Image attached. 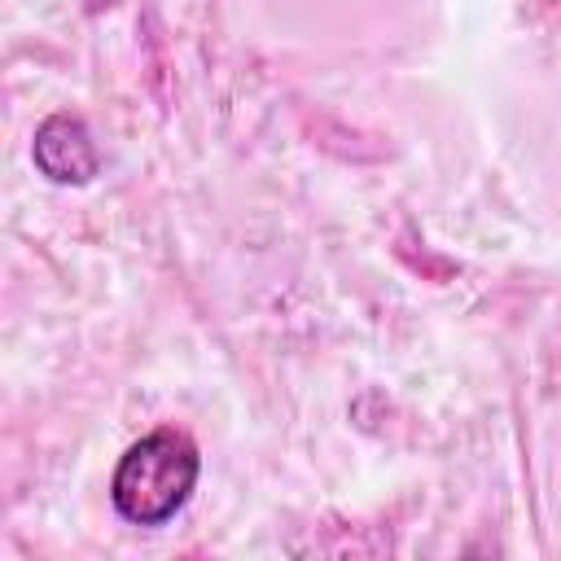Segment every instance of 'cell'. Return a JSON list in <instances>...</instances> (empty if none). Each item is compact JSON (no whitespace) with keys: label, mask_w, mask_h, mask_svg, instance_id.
I'll return each instance as SVG.
<instances>
[{"label":"cell","mask_w":561,"mask_h":561,"mask_svg":"<svg viewBox=\"0 0 561 561\" xmlns=\"http://www.w3.org/2000/svg\"><path fill=\"white\" fill-rule=\"evenodd\" d=\"M31 158L39 167V175H48L53 184H88L101 171V149L88 131V123L79 114H48L35 127L31 140Z\"/></svg>","instance_id":"2"},{"label":"cell","mask_w":561,"mask_h":561,"mask_svg":"<svg viewBox=\"0 0 561 561\" xmlns=\"http://www.w3.org/2000/svg\"><path fill=\"white\" fill-rule=\"evenodd\" d=\"M197 478H202L197 443L184 430L162 425V430H149L145 438H136L118 456L114 478H110V500L123 522L162 526L188 504Z\"/></svg>","instance_id":"1"}]
</instances>
